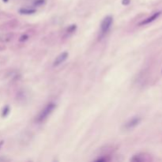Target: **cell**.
Returning <instances> with one entry per match:
<instances>
[{"mask_svg":"<svg viewBox=\"0 0 162 162\" xmlns=\"http://www.w3.org/2000/svg\"><path fill=\"white\" fill-rule=\"evenodd\" d=\"M56 108V104H54V103H49L48 104H47L45 107H44V108L40 112L39 116H37L36 118V122L37 123H41L44 121L47 117L48 116H50V114L51 112H53V110Z\"/></svg>","mask_w":162,"mask_h":162,"instance_id":"cell-1","label":"cell"},{"mask_svg":"<svg viewBox=\"0 0 162 162\" xmlns=\"http://www.w3.org/2000/svg\"><path fill=\"white\" fill-rule=\"evenodd\" d=\"M113 22V19L111 16H108L104 18V19L103 20V22L101 23V35H104L105 33L108 32L109 29L111 28L112 24Z\"/></svg>","mask_w":162,"mask_h":162,"instance_id":"cell-2","label":"cell"},{"mask_svg":"<svg viewBox=\"0 0 162 162\" xmlns=\"http://www.w3.org/2000/svg\"><path fill=\"white\" fill-rule=\"evenodd\" d=\"M68 57V53L67 52H63L61 53L59 56H58L56 59H55V62H54V66L55 67H58L59 66L60 64H62L67 58Z\"/></svg>","mask_w":162,"mask_h":162,"instance_id":"cell-3","label":"cell"},{"mask_svg":"<svg viewBox=\"0 0 162 162\" xmlns=\"http://www.w3.org/2000/svg\"><path fill=\"white\" fill-rule=\"evenodd\" d=\"M140 120L141 119L139 117H134V118L129 120V121L125 124V128L128 130V129H131L133 127H136L138 124L140 123Z\"/></svg>","mask_w":162,"mask_h":162,"instance_id":"cell-4","label":"cell"},{"mask_svg":"<svg viewBox=\"0 0 162 162\" xmlns=\"http://www.w3.org/2000/svg\"><path fill=\"white\" fill-rule=\"evenodd\" d=\"M160 15H161V12H157V13H154L153 15L150 16V17H149V18H146V20L142 21V22L139 24V25H147V24H150V23H151V22H153V21L156 20Z\"/></svg>","mask_w":162,"mask_h":162,"instance_id":"cell-5","label":"cell"},{"mask_svg":"<svg viewBox=\"0 0 162 162\" xmlns=\"http://www.w3.org/2000/svg\"><path fill=\"white\" fill-rule=\"evenodd\" d=\"M36 10L33 9H29V8H24L20 10V13L22 14H32V13H35Z\"/></svg>","mask_w":162,"mask_h":162,"instance_id":"cell-6","label":"cell"},{"mask_svg":"<svg viewBox=\"0 0 162 162\" xmlns=\"http://www.w3.org/2000/svg\"><path fill=\"white\" fill-rule=\"evenodd\" d=\"M44 2V0H36L35 3L37 6H40V5H42Z\"/></svg>","mask_w":162,"mask_h":162,"instance_id":"cell-7","label":"cell"},{"mask_svg":"<svg viewBox=\"0 0 162 162\" xmlns=\"http://www.w3.org/2000/svg\"><path fill=\"white\" fill-rule=\"evenodd\" d=\"M27 38H28V36L27 35H22V37H21V39H20V41H25V40H27Z\"/></svg>","mask_w":162,"mask_h":162,"instance_id":"cell-8","label":"cell"},{"mask_svg":"<svg viewBox=\"0 0 162 162\" xmlns=\"http://www.w3.org/2000/svg\"><path fill=\"white\" fill-rule=\"evenodd\" d=\"M129 3H130V0H123V5H128Z\"/></svg>","mask_w":162,"mask_h":162,"instance_id":"cell-9","label":"cell"},{"mask_svg":"<svg viewBox=\"0 0 162 162\" xmlns=\"http://www.w3.org/2000/svg\"><path fill=\"white\" fill-rule=\"evenodd\" d=\"M3 1H4V2H7L8 0H3Z\"/></svg>","mask_w":162,"mask_h":162,"instance_id":"cell-10","label":"cell"}]
</instances>
